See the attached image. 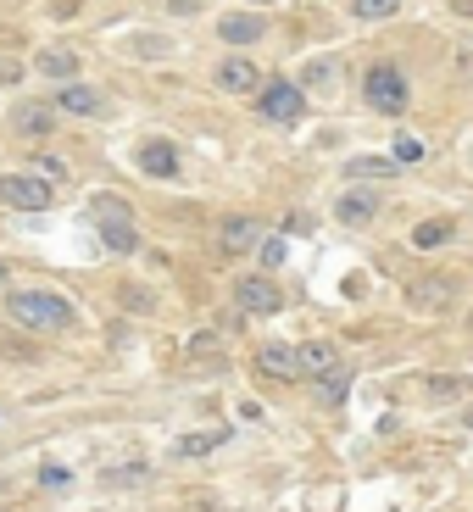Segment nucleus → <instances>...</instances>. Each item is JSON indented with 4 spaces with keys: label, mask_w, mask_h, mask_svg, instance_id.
I'll return each instance as SVG.
<instances>
[{
    "label": "nucleus",
    "mask_w": 473,
    "mask_h": 512,
    "mask_svg": "<svg viewBox=\"0 0 473 512\" xmlns=\"http://www.w3.org/2000/svg\"><path fill=\"white\" fill-rule=\"evenodd\" d=\"M6 318L23 329H67L73 323V301L51 290H6Z\"/></svg>",
    "instance_id": "nucleus-1"
},
{
    "label": "nucleus",
    "mask_w": 473,
    "mask_h": 512,
    "mask_svg": "<svg viewBox=\"0 0 473 512\" xmlns=\"http://www.w3.org/2000/svg\"><path fill=\"white\" fill-rule=\"evenodd\" d=\"M362 95H368V106H373V112H384V117L407 112V73H401V67H390V62L368 67V78H362Z\"/></svg>",
    "instance_id": "nucleus-2"
},
{
    "label": "nucleus",
    "mask_w": 473,
    "mask_h": 512,
    "mask_svg": "<svg viewBox=\"0 0 473 512\" xmlns=\"http://www.w3.org/2000/svg\"><path fill=\"white\" fill-rule=\"evenodd\" d=\"M95 218H101L106 251H117V256L140 251V234H134V223H128V206L117 201V195H95Z\"/></svg>",
    "instance_id": "nucleus-3"
},
{
    "label": "nucleus",
    "mask_w": 473,
    "mask_h": 512,
    "mask_svg": "<svg viewBox=\"0 0 473 512\" xmlns=\"http://www.w3.org/2000/svg\"><path fill=\"white\" fill-rule=\"evenodd\" d=\"M0 201L17 206V212H51V184L45 179H28V173H0Z\"/></svg>",
    "instance_id": "nucleus-4"
},
{
    "label": "nucleus",
    "mask_w": 473,
    "mask_h": 512,
    "mask_svg": "<svg viewBox=\"0 0 473 512\" xmlns=\"http://www.w3.org/2000/svg\"><path fill=\"white\" fill-rule=\"evenodd\" d=\"M256 112L268 117V123H295V117L307 112V95L295 90L290 78H273L268 90H262V101H256Z\"/></svg>",
    "instance_id": "nucleus-5"
},
{
    "label": "nucleus",
    "mask_w": 473,
    "mask_h": 512,
    "mask_svg": "<svg viewBox=\"0 0 473 512\" xmlns=\"http://www.w3.org/2000/svg\"><path fill=\"white\" fill-rule=\"evenodd\" d=\"M234 301H240V312H279L284 295L273 290V279H240L234 284Z\"/></svg>",
    "instance_id": "nucleus-6"
},
{
    "label": "nucleus",
    "mask_w": 473,
    "mask_h": 512,
    "mask_svg": "<svg viewBox=\"0 0 473 512\" xmlns=\"http://www.w3.org/2000/svg\"><path fill=\"white\" fill-rule=\"evenodd\" d=\"M140 173H151V179H173L179 173V151L167 140H145L140 145Z\"/></svg>",
    "instance_id": "nucleus-7"
},
{
    "label": "nucleus",
    "mask_w": 473,
    "mask_h": 512,
    "mask_svg": "<svg viewBox=\"0 0 473 512\" xmlns=\"http://www.w3.org/2000/svg\"><path fill=\"white\" fill-rule=\"evenodd\" d=\"M256 368L268 373V379H301V351H290V346H262Z\"/></svg>",
    "instance_id": "nucleus-8"
},
{
    "label": "nucleus",
    "mask_w": 473,
    "mask_h": 512,
    "mask_svg": "<svg viewBox=\"0 0 473 512\" xmlns=\"http://www.w3.org/2000/svg\"><path fill=\"white\" fill-rule=\"evenodd\" d=\"M218 84L229 95H245V90H256V84H262V73H256V62H245V56H229V62L218 67Z\"/></svg>",
    "instance_id": "nucleus-9"
},
{
    "label": "nucleus",
    "mask_w": 473,
    "mask_h": 512,
    "mask_svg": "<svg viewBox=\"0 0 473 512\" xmlns=\"http://www.w3.org/2000/svg\"><path fill=\"white\" fill-rule=\"evenodd\" d=\"M334 212H340V223H351V229H357V223H373V212H379V195H373V190H346Z\"/></svg>",
    "instance_id": "nucleus-10"
},
{
    "label": "nucleus",
    "mask_w": 473,
    "mask_h": 512,
    "mask_svg": "<svg viewBox=\"0 0 473 512\" xmlns=\"http://www.w3.org/2000/svg\"><path fill=\"white\" fill-rule=\"evenodd\" d=\"M218 34L229 39V45H256V39H262V17L256 12H229L218 23Z\"/></svg>",
    "instance_id": "nucleus-11"
},
{
    "label": "nucleus",
    "mask_w": 473,
    "mask_h": 512,
    "mask_svg": "<svg viewBox=\"0 0 473 512\" xmlns=\"http://www.w3.org/2000/svg\"><path fill=\"white\" fill-rule=\"evenodd\" d=\"M56 112H73V117H90L101 112V95L90 90V84H67L62 95H56Z\"/></svg>",
    "instance_id": "nucleus-12"
},
{
    "label": "nucleus",
    "mask_w": 473,
    "mask_h": 512,
    "mask_svg": "<svg viewBox=\"0 0 473 512\" xmlns=\"http://www.w3.org/2000/svg\"><path fill=\"white\" fill-rule=\"evenodd\" d=\"M451 234H457V223H451V218H429V223H418V229H412V245H418V251H440Z\"/></svg>",
    "instance_id": "nucleus-13"
},
{
    "label": "nucleus",
    "mask_w": 473,
    "mask_h": 512,
    "mask_svg": "<svg viewBox=\"0 0 473 512\" xmlns=\"http://www.w3.org/2000/svg\"><path fill=\"white\" fill-rule=\"evenodd\" d=\"M329 368H340V362H334V346H323V340L301 346V379H323Z\"/></svg>",
    "instance_id": "nucleus-14"
},
{
    "label": "nucleus",
    "mask_w": 473,
    "mask_h": 512,
    "mask_svg": "<svg viewBox=\"0 0 473 512\" xmlns=\"http://www.w3.org/2000/svg\"><path fill=\"white\" fill-rule=\"evenodd\" d=\"M223 245L229 251H251V245H262V229L251 218H234V223H223Z\"/></svg>",
    "instance_id": "nucleus-15"
},
{
    "label": "nucleus",
    "mask_w": 473,
    "mask_h": 512,
    "mask_svg": "<svg viewBox=\"0 0 473 512\" xmlns=\"http://www.w3.org/2000/svg\"><path fill=\"white\" fill-rule=\"evenodd\" d=\"M39 73L73 78V73H78V56H73V51H62V45H51V51H39Z\"/></svg>",
    "instance_id": "nucleus-16"
},
{
    "label": "nucleus",
    "mask_w": 473,
    "mask_h": 512,
    "mask_svg": "<svg viewBox=\"0 0 473 512\" xmlns=\"http://www.w3.org/2000/svg\"><path fill=\"white\" fill-rule=\"evenodd\" d=\"M396 156H357V162H346L351 179H384V173H396Z\"/></svg>",
    "instance_id": "nucleus-17"
},
{
    "label": "nucleus",
    "mask_w": 473,
    "mask_h": 512,
    "mask_svg": "<svg viewBox=\"0 0 473 512\" xmlns=\"http://www.w3.org/2000/svg\"><path fill=\"white\" fill-rule=\"evenodd\" d=\"M401 0H351V17L357 23H384V17H396Z\"/></svg>",
    "instance_id": "nucleus-18"
},
{
    "label": "nucleus",
    "mask_w": 473,
    "mask_h": 512,
    "mask_svg": "<svg viewBox=\"0 0 473 512\" xmlns=\"http://www.w3.org/2000/svg\"><path fill=\"white\" fill-rule=\"evenodd\" d=\"M223 440H229V429H212V435H184L173 451H179V457H206V451H218Z\"/></svg>",
    "instance_id": "nucleus-19"
},
{
    "label": "nucleus",
    "mask_w": 473,
    "mask_h": 512,
    "mask_svg": "<svg viewBox=\"0 0 473 512\" xmlns=\"http://www.w3.org/2000/svg\"><path fill=\"white\" fill-rule=\"evenodd\" d=\"M346 390H351V373L346 368L323 373V407H340V401H346Z\"/></svg>",
    "instance_id": "nucleus-20"
},
{
    "label": "nucleus",
    "mask_w": 473,
    "mask_h": 512,
    "mask_svg": "<svg viewBox=\"0 0 473 512\" xmlns=\"http://www.w3.org/2000/svg\"><path fill=\"white\" fill-rule=\"evenodd\" d=\"M23 128H34V134H45L51 128V106H23V117H17Z\"/></svg>",
    "instance_id": "nucleus-21"
},
{
    "label": "nucleus",
    "mask_w": 473,
    "mask_h": 512,
    "mask_svg": "<svg viewBox=\"0 0 473 512\" xmlns=\"http://www.w3.org/2000/svg\"><path fill=\"white\" fill-rule=\"evenodd\" d=\"M396 162H401V167H412V162H423V145H418V140H412V134H401V140H396Z\"/></svg>",
    "instance_id": "nucleus-22"
},
{
    "label": "nucleus",
    "mask_w": 473,
    "mask_h": 512,
    "mask_svg": "<svg viewBox=\"0 0 473 512\" xmlns=\"http://www.w3.org/2000/svg\"><path fill=\"white\" fill-rule=\"evenodd\" d=\"M262 262H268V268H279V262H284V240H279V234L262 240Z\"/></svg>",
    "instance_id": "nucleus-23"
},
{
    "label": "nucleus",
    "mask_w": 473,
    "mask_h": 512,
    "mask_svg": "<svg viewBox=\"0 0 473 512\" xmlns=\"http://www.w3.org/2000/svg\"><path fill=\"white\" fill-rule=\"evenodd\" d=\"M23 78V62H12V56H0V84H17Z\"/></svg>",
    "instance_id": "nucleus-24"
},
{
    "label": "nucleus",
    "mask_w": 473,
    "mask_h": 512,
    "mask_svg": "<svg viewBox=\"0 0 473 512\" xmlns=\"http://www.w3.org/2000/svg\"><path fill=\"white\" fill-rule=\"evenodd\" d=\"M429 396H462V379H435L429 384Z\"/></svg>",
    "instance_id": "nucleus-25"
},
{
    "label": "nucleus",
    "mask_w": 473,
    "mask_h": 512,
    "mask_svg": "<svg viewBox=\"0 0 473 512\" xmlns=\"http://www.w3.org/2000/svg\"><path fill=\"white\" fill-rule=\"evenodd\" d=\"M190 12H201V0H173V17H190Z\"/></svg>",
    "instance_id": "nucleus-26"
},
{
    "label": "nucleus",
    "mask_w": 473,
    "mask_h": 512,
    "mask_svg": "<svg viewBox=\"0 0 473 512\" xmlns=\"http://www.w3.org/2000/svg\"><path fill=\"white\" fill-rule=\"evenodd\" d=\"M457 12H468V17H473V0H457Z\"/></svg>",
    "instance_id": "nucleus-27"
},
{
    "label": "nucleus",
    "mask_w": 473,
    "mask_h": 512,
    "mask_svg": "<svg viewBox=\"0 0 473 512\" xmlns=\"http://www.w3.org/2000/svg\"><path fill=\"white\" fill-rule=\"evenodd\" d=\"M0 284H6V262H0Z\"/></svg>",
    "instance_id": "nucleus-28"
},
{
    "label": "nucleus",
    "mask_w": 473,
    "mask_h": 512,
    "mask_svg": "<svg viewBox=\"0 0 473 512\" xmlns=\"http://www.w3.org/2000/svg\"><path fill=\"white\" fill-rule=\"evenodd\" d=\"M468 429H473V412H468Z\"/></svg>",
    "instance_id": "nucleus-29"
}]
</instances>
